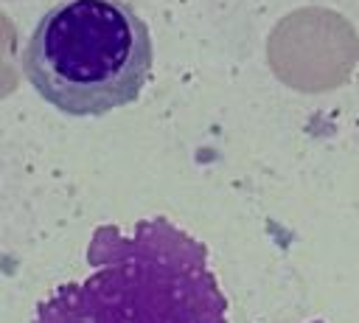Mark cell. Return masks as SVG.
<instances>
[{
  "instance_id": "cell-2",
  "label": "cell",
  "mask_w": 359,
  "mask_h": 323,
  "mask_svg": "<svg viewBox=\"0 0 359 323\" xmlns=\"http://www.w3.org/2000/svg\"><path fill=\"white\" fill-rule=\"evenodd\" d=\"M154 48L143 17L123 0H65L34 25L22 73L65 115H104L137 101Z\"/></svg>"
},
{
  "instance_id": "cell-3",
  "label": "cell",
  "mask_w": 359,
  "mask_h": 323,
  "mask_svg": "<svg viewBox=\"0 0 359 323\" xmlns=\"http://www.w3.org/2000/svg\"><path fill=\"white\" fill-rule=\"evenodd\" d=\"M266 59L286 87L325 93L351 79L359 62V37L342 14L323 6H306L289 11L272 28Z\"/></svg>"
},
{
  "instance_id": "cell-1",
  "label": "cell",
  "mask_w": 359,
  "mask_h": 323,
  "mask_svg": "<svg viewBox=\"0 0 359 323\" xmlns=\"http://www.w3.org/2000/svg\"><path fill=\"white\" fill-rule=\"evenodd\" d=\"M87 261L93 270L42 298L31 323H227L205 244L165 216L95 228Z\"/></svg>"
},
{
  "instance_id": "cell-4",
  "label": "cell",
  "mask_w": 359,
  "mask_h": 323,
  "mask_svg": "<svg viewBox=\"0 0 359 323\" xmlns=\"http://www.w3.org/2000/svg\"><path fill=\"white\" fill-rule=\"evenodd\" d=\"M317 323H323V320H317Z\"/></svg>"
}]
</instances>
